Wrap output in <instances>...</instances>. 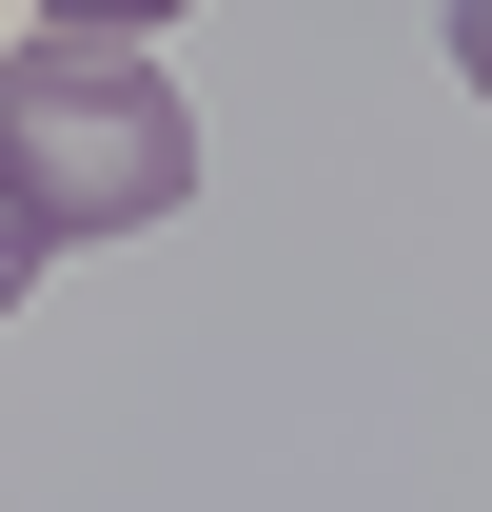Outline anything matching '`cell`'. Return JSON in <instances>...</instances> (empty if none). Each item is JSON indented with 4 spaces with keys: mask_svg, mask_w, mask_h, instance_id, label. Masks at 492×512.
Masks as SVG:
<instances>
[{
    "mask_svg": "<svg viewBox=\"0 0 492 512\" xmlns=\"http://www.w3.org/2000/svg\"><path fill=\"white\" fill-rule=\"evenodd\" d=\"M0 197H20L40 256L178 217L197 197V99L158 79V40H60V20H40V40L0 60Z\"/></svg>",
    "mask_w": 492,
    "mask_h": 512,
    "instance_id": "6da1fadb",
    "label": "cell"
},
{
    "mask_svg": "<svg viewBox=\"0 0 492 512\" xmlns=\"http://www.w3.org/2000/svg\"><path fill=\"white\" fill-rule=\"evenodd\" d=\"M40 20H60V40H158L178 0H40Z\"/></svg>",
    "mask_w": 492,
    "mask_h": 512,
    "instance_id": "7a4b0ae2",
    "label": "cell"
},
{
    "mask_svg": "<svg viewBox=\"0 0 492 512\" xmlns=\"http://www.w3.org/2000/svg\"><path fill=\"white\" fill-rule=\"evenodd\" d=\"M20 296H40V237H20V197H0V316H20Z\"/></svg>",
    "mask_w": 492,
    "mask_h": 512,
    "instance_id": "3957f363",
    "label": "cell"
},
{
    "mask_svg": "<svg viewBox=\"0 0 492 512\" xmlns=\"http://www.w3.org/2000/svg\"><path fill=\"white\" fill-rule=\"evenodd\" d=\"M453 79H473V99H492V0H453Z\"/></svg>",
    "mask_w": 492,
    "mask_h": 512,
    "instance_id": "277c9868",
    "label": "cell"
}]
</instances>
